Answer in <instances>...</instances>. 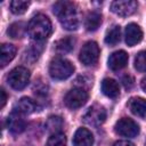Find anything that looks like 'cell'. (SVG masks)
Returning a JSON list of instances; mask_svg holds the SVG:
<instances>
[{
    "mask_svg": "<svg viewBox=\"0 0 146 146\" xmlns=\"http://www.w3.org/2000/svg\"><path fill=\"white\" fill-rule=\"evenodd\" d=\"M74 43H75V40L72 36H66V38H63L56 42V49L59 52H64V54L70 52L73 49Z\"/></svg>",
    "mask_w": 146,
    "mask_h": 146,
    "instance_id": "obj_22",
    "label": "cell"
},
{
    "mask_svg": "<svg viewBox=\"0 0 146 146\" xmlns=\"http://www.w3.org/2000/svg\"><path fill=\"white\" fill-rule=\"evenodd\" d=\"M51 22L43 14L34 15L27 24V34L35 42H42L51 34Z\"/></svg>",
    "mask_w": 146,
    "mask_h": 146,
    "instance_id": "obj_2",
    "label": "cell"
},
{
    "mask_svg": "<svg viewBox=\"0 0 146 146\" xmlns=\"http://www.w3.org/2000/svg\"><path fill=\"white\" fill-rule=\"evenodd\" d=\"M82 119H83V122L87 123L88 125L99 127L100 124L104 123V121L106 119V111L103 106L95 104L87 110V112L84 113Z\"/></svg>",
    "mask_w": 146,
    "mask_h": 146,
    "instance_id": "obj_6",
    "label": "cell"
},
{
    "mask_svg": "<svg viewBox=\"0 0 146 146\" xmlns=\"http://www.w3.org/2000/svg\"><path fill=\"white\" fill-rule=\"evenodd\" d=\"M39 108L38 103L34 102L33 99L29 98V97H23L21 98L14 106V111L24 115V114H32L34 112H36Z\"/></svg>",
    "mask_w": 146,
    "mask_h": 146,
    "instance_id": "obj_12",
    "label": "cell"
},
{
    "mask_svg": "<svg viewBox=\"0 0 146 146\" xmlns=\"http://www.w3.org/2000/svg\"><path fill=\"white\" fill-rule=\"evenodd\" d=\"M138 3L135 0H116L111 3V10L121 17L132 15L136 11Z\"/></svg>",
    "mask_w": 146,
    "mask_h": 146,
    "instance_id": "obj_9",
    "label": "cell"
},
{
    "mask_svg": "<svg viewBox=\"0 0 146 146\" xmlns=\"http://www.w3.org/2000/svg\"><path fill=\"white\" fill-rule=\"evenodd\" d=\"M114 130L117 135L122 136V137H136L139 133V125L129 117H122L120 119L115 125H114Z\"/></svg>",
    "mask_w": 146,
    "mask_h": 146,
    "instance_id": "obj_8",
    "label": "cell"
},
{
    "mask_svg": "<svg viewBox=\"0 0 146 146\" xmlns=\"http://www.w3.org/2000/svg\"><path fill=\"white\" fill-rule=\"evenodd\" d=\"M38 42H35L34 44H31V47L26 50V56H27V58H30V57H33V60H35L38 57H39V55L41 54V51H42V47H40L41 44H36Z\"/></svg>",
    "mask_w": 146,
    "mask_h": 146,
    "instance_id": "obj_26",
    "label": "cell"
},
{
    "mask_svg": "<svg viewBox=\"0 0 146 146\" xmlns=\"http://www.w3.org/2000/svg\"><path fill=\"white\" fill-rule=\"evenodd\" d=\"M102 91L105 96L110 98H116L120 95V87L119 83L113 79H104L102 82Z\"/></svg>",
    "mask_w": 146,
    "mask_h": 146,
    "instance_id": "obj_17",
    "label": "cell"
},
{
    "mask_svg": "<svg viewBox=\"0 0 146 146\" xmlns=\"http://www.w3.org/2000/svg\"><path fill=\"white\" fill-rule=\"evenodd\" d=\"M140 87H141V89L146 92V78H144V79L141 80V82H140Z\"/></svg>",
    "mask_w": 146,
    "mask_h": 146,
    "instance_id": "obj_30",
    "label": "cell"
},
{
    "mask_svg": "<svg viewBox=\"0 0 146 146\" xmlns=\"http://www.w3.org/2000/svg\"><path fill=\"white\" fill-rule=\"evenodd\" d=\"M114 146H135V145L128 140H119L114 144Z\"/></svg>",
    "mask_w": 146,
    "mask_h": 146,
    "instance_id": "obj_29",
    "label": "cell"
},
{
    "mask_svg": "<svg viewBox=\"0 0 146 146\" xmlns=\"http://www.w3.org/2000/svg\"><path fill=\"white\" fill-rule=\"evenodd\" d=\"M128 59H129L128 54L124 50L115 51L108 58V67L113 71H119L127 65Z\"/></svg>",
    "mask_w": 146,
    "mask_h": 146,
    "instance_id": "obj_14",
    "label": "cell"
},
{
    "mask_svg": "<svg viewBox=\"0 0 146 146\" xmlns=\"http://www.w3.org/2000/svg\"><path fill=\"white\" fill-rule=\"evenodd\" d=\"M54 14L58 17L62 26L68 31L76 30L80 24L76 6L71 1H58L52 6Z\"/></svg>",
    "mask_w": 146,
    "mask_h": 146,
    "instance_id": "obj_1",
    "label": "cell"
},
{
    "mask_svg": "<svg viewBox=\"0 0 146 146\" xmlns=\"http://www.w3.org/2000/svg\"><path fill=\"white\" fill-rule=\"evenodd\" d=\"M30 6V2L29 1H25V0H13L9 5L10 7V10L13 14L15 15H22L24 14L27 8Z\"/></svg>",
    "mask_w": 146,
    "mask_h": 146,
    "instance_id": "obj_23",
    "label": "cell"
},
{
    "mask_svg": "<svg viewBox=\"0 0 146 146\" xmlns=\"http://www.w3.org/2000/svg\"><path fill=\"white\" fill-rule=\"evenodd\" d=\"M99 47L95 41L86 42L80 50V62L86 66H94L99 58Z\"/></svg>",
    "mask_w": 146,
    "mask_h": 146,
    "instance_id": "obj_5",
    "label": "cell"
},
{
    "mask_svg": "<svg viewBox=\"0 0 146 146\" xmlns=\"http://www.w3.org/2000/svg\"><path fill=\"white\" fill-rule=\"evenodd\" d=\"M128 107L132 114L145 117L146 116V100L141 97H132L128 102Z\"/></svg>",
    "mask_w": 146,
    "mask_h": 146,
    "instance_id": "obj_15",
    "label": "cell"
},
{
    "mask_svg": "<svg viewBox=\"0 0 146 146\" xmlns=\"http://www.w3.org/2000/svg\"><path fill=\"white\" fill-rule=\"evenodd\" d=\"M46 128L49 132L59 133V131L63 128V120L60 116H50L46 122Z\"/></svg>",
    "mask_w": 146,
    "mask_h": 146,
    "instance_id": "obj_21",
    "label": "cell"
},
{
    "mask_svg": "<svg viewBox=\"0 0 146 146\" xmlns=\"http://www.w3.org/2000/svg\"><path fill=\"white\" fill-rule=\"evenodd\" d=\"M87 100H88V92L83 88H74L70 90L64 98L65 105L72 110L83 106L87 103Z\"/></svg>",
    "mask_w": 146,
    "mask_h": 146,
    "instance_id": "obj_7",
    "label": "cell"
},
{
    "mask_svg": "<svg viewBox=\"0 0 146 146\" xmlns=\"http://www.w3.org/2000/svg\"><path fill=\"white\" fill-rule=\"evenodd\" d=\"M124 36H125V43L129 47L136 46L137 43H139L143 39V31L141 29L135 24V23H130L125 26L124 30Z\"/></svg>",
    "mask_w": 146,
    "mask_h": 146,
    "instance_id": "obj_11",
    "label": "cell"
},
{
    "mask_svg": "<svg viewBox=\"0 0 146 146\" xmlns=\"http://www.w3.org/2000/svg\"><path fill=\"white\" fill-rule=\"evenodd\" d=\"M16 47L14 44L10 43H3L1 44L0 48V64L1 67H5L9 62H11L14 59V57L16 56Z\"/></svg>",
    "mask_w": 146,
    "mask_h": 146,
    "instance_id": "obj_16",
    "label": "cell"
},
{
    "mask_svg": "<svg viewBox=\"0 0 146 146\" xmlns=\"http://www.w3.org/2000/svg\"><path fill=\"white\" fill-rule=\"evenodd\" d=\"M7 81L13 89L22 90L27 86L30 81V71L23 66H17L9 72Z\"/></svg>",
    "mask_w": 146,
    "mask_h": 146,
    "instance_id": "obj_4",
    "label": "cell"
},
{
    "mask_svg": "<svg viewBox=\"0 0 146 146\" xmlns=\"http://www.w3.org/2000/svg\"><path fill=\"white\" fill-rule=\"evenodd\" d=\"M0 96H1V98H0V102H1L0 103V107L2 108L6 105V102H7V95H6V91L2 88L0 89Z\"/></svg>",
    "mask_w": 146,
    "mask_h": 146,
    "instance_id": "obj_28",
    "label": "cell"
},
{
    "mask_svg": "<svg viewBox=\"0 0 146 146\" xmlns=\"http://www.w3.org/2000/svg\"><path fill=\"white\" fill-rule=\"evenodd\" d=\"M46 146H66V137L64 133L59 132V133H54L51 135L47 143Z\"/></svg>",
    "mask_w": 146,
    "mask_h": 146,
    "instance_id": "obj_24",
    "label": "cell"
},
{
    "mask_svg": "<svg viewBox=\"0 0 146 146\" xmlns=\"http://www.w3.org/2000/svg\"><path fill=\"white\" fill-rule=\"evenodd\" d=\"M74 72L73 64L62 57H57L51 60L49 65V74L55 80H65L70 78Z\"/></svg>",
    "mask_w": 146,
    "mask_h": 146,
    "instance_id": "obj_3",
    "label": "cell"
},
{
    "mask_svg": "<svg viewBox=\"0 0 146 146\" xmlns=\"http://www.w3.org/2000/svg\"><path fill=\"white\" fill-rule=\"evenodd\" d=\"M121 39V29L119 25L112 26L105 35V43L108 46H115Z\"/></svg>",
    "mask_w": 146,
    "mask_h": 146,
    "instance_id": "obj_20",
    "label": "cell"
},
{
    "mask_svg": "<svg viewBox=\"0 0 146 146\" xmlns=\"http://www.w3.org/2000/svg\"><path fill=\"white\" fill-rule=\"evenodd\" d=\"M100 23H102V15H100V13L94 10V11H90L87 15L86 22H84V26H86L87 31L94 32V31H96L99 27Z\"/></svg>",
    "mask_w": 146,
    "mask_h": 146,
    "instance_id": "obj_18",
    "label": "cell"
},
{
    "mask_svg": "<svg viewBox=\"0 0 146 146\" xmlns=\"http://www.w3.org/2000/svg\"><path fill=\"white\" fill-rule=\"evenodd\" d=\"M135 67L139 72H146V50L137 54L135 58Z\"/></svg>",
    "mask_w": 146,
    "mask_h": 146,
    "instance_id": "obj_25",
    "label": "cell"
},
{
    "mask_svg": "<svg viewBox=\"0 0 146 146\" xmlns=\"http://www.w3.org/2000/svg\"><path fill=\"white\" fill-rule=\"evenodd\" d=\"M94 136L86 128H79L73 137V146H92Z\"/></svg>",
    "mask_w": 146,
    "mask_h": 146,
    "instance_id": "obj_13",
    "label": "cell"
},
{
    "mask_svg": "<svg viewBox=\"0 0 146 146\" xmlns=\"http://www.w3.org/2000/svg\"><path fill=\"white\" fill-rule=\"evenodd\" d=\"M26 32H27V25L24 22H15L7 30L8 35L13 39H21L25 35Z\"/></svg>",
    "mask_w": 146,
    "mask_h": 146,
    "instance_id": "obj_19",
    "label": "cell"
},
{
    "mask_svg": "<svg viewBox=\"0 0 146 146\" xmlns=\"http://www.w3.org/2000/svg\"><path fill=\"white\" fill-rule=\"evenodd\" d=\"M6 123H7L8 130L11 133H15V135L23 132L25 130V127H26V123H25V120L23 119V115L15 112V111H13L8 115V117L6 120Z\"/></svg>",
    "mask_w": 146,
    "mask_h": 146,
    "instance_id": "obj_10",
    "label": "cell"
},
{
    "mask_svg": "<svg viewBox=\"0 0 146 146\" xmlns=\"http://www.w3.org/2000/svg\"><path fill=\"white\" fill-rule=\"evenodd\" d=\"M122 82H123V86L125 89H130V88H132L135 81H133V78L131 75H124L122 78Z\"/></svg>",
    "mask_w": 146,
    "mask_h": 146,
    "instance_id": "obj_27",
    "label": "cell"
}]
</instances>
